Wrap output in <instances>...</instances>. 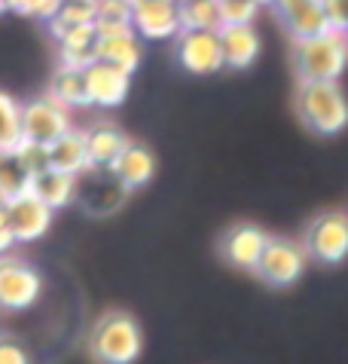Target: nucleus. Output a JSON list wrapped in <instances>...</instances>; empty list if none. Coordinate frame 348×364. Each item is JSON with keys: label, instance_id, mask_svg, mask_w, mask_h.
Wrapping results in <instances>:
<instances>
[{"label": "nucleus", "instance_id": "f257e3e1", "mask_svg": "<svg viewBox=\"0 0 348 364\" xmlns=\"http://www.w3.org/2000/svg\"><path fill=\"white\" fill-rule=\"evenodd\" d=\"M86 346L98 364H135L144 352V333L129 312H104L92 325Z\"/></svg>", "mask_w": 348, "mask_h": 364}, {"label": "nucleus", "instance_id": "f03ea898", "mask_svg": "<svg viewBox=\"0 0 348 364\" xmlns=\"http://www.w3.org/2000/svg\"><path fill=\"white\" fill-rule=\"evenodd\" d=\"M348 58V40L339 31L293 40V70L300 83H339Z\"/></svg>", "mask_w": 348, "mask_h": 364}, {"label": "nucleus", "instance_id": "7ed1b4c3", "mask_svg": "<svg viewBox=\"0 0 348 364\" xmlns=\"http://www.w3.org/2000/svg\"><path fill=\"white\" fill-rule=\"evenodd\" d=\"M296 110L315 135H339L348 123V105L339 83H300Z\"/></svg>", "mask_w": 348, "mask_h": 364}, {"label": "nucleus", "instance_id": "20e7f679", "mask_svg": "<svg viewBox=\"0 0 348 364\" xmlns=\"http://www.w3.org/2000/svg\"><path fill=\"white\" fill-rule=\"evenodd\" d=\"M18 119H22V138L37 141V144H46V147L74 129V114L49 95H40L18 105Z\"/></svg>", "mask_w": 348, "mask_h": 364}, {"label": "nucleus", "instance_id": "39448f33", "mask_svg": "<svg viewBox=\"0 0 348 364\" xmlns=\"http://www.w3.org/2000/svg\"><path fill=\"white\" fill-rule=\"evenodd\" d=\"M303 255L318 260V264H342L348 251V220L342 211H330V215H318L303 232Z\"/></svg>", "mask_w": 348, "mask_h": 364}, {"label": "nucleus", "instance_id": "423d86ee", "mask_svg": "<svg viewBox=\"0 0 348 364\" xmlns=\"http://www.w3.org/2000/svg\"><path fill=\"white\" fill-rule=\"evenodd\" d=\"M43 294V276L18 257H0V312L31 309Z\"/></svg>", "mask_w": 348, "mask_h": 364}, {"label": "nucleus", "instance_id": "0eeeda50", "mask_svg": "<svg viewBox=\"0 0 348 364\" xmlns=\"http://www.w3.org/2000/svg\"><path fill=\"white\" fill-rule=\"evenodd\" d=\"M303 269H305L303 248L290 239H272V236L266 242L257 267H254V272L272 288H290L293 282H300Z\"/></svg>", "mask_w": 348, "mask_h": 364}, {"label": "nucleus", "instance_id": "6e6552de", "mask_svg": "<svg viewBox=\"0 0 348 364\" xmlns=\"http://www.w3.org/2000/svg\"><path fill=\"white\" fill-rule=\"evenodd\" d=\"M131 31L138 40H174L178 0H131Z\"/></svg>", "mask_w": 348, "mask_h": 364}, {"label": "nucleus", "instance_id": "1a4fd4ad", "mask_svg": "<svg viewBox=\"0 0 348 364\" xmlns=\"http://www.w3.org/2000/svg\"><path fill=\"white\" fill-rule=\"evenodd\" d=\"M4 211H6V224H9V232H13L16 242L43 239L49 227H53V215H55V211H49L40 199L31 196L28 190L13 199H6Z\"/></svg>", "mask_w": 348, "mask_h": 364}, {"label": "nucleus", "instance_id": "9d476101", "mask_svg": "<svg viewBox=\"0 0 348 364\" xmlns=\"http://www.w3.org/2000/svg\"><path fill=\"white\" fill-rule=\"evenodd\" d=\"M178 46V62L190 74H217L223 70V53L217 31H178L174 37Z\"/></svg>", "mask_w": 348, "mask_h": 364}, {"label": "nucleus", "instance_id": "9b49d317", "mask_svg": "<svg viewBox=\"0 0 348 364\" xmlns=\"http://www.w3.org/2000/svg\"><path fill=\"white\" fill-rule=\"evenodd\" d=\"M83 83H86V98H89V107H98V110H114L119 107L122 101L129 98V86H131V77L116 70L114 65H104V62H95L83 70Z\"/></svg>", "mask_w": 348, "mask_h": 364}, {"label": "nucleus", "instance_id": "f8f14e48", "mask_svg": "<svg viewBox=\"0 0 348 364\" xmlns=\"http://www.w3.org/2000/svg\"><path fill=\"white\" fill-rule=\"evenodd\" d=\"M272 6H275L278 22L284 25V31L293 40L318 37L324 31H330L324 9H321V0H272Z\"/></svg>", "mask_w": 348, "mask_h": 364}, {"label": "nucleus", "instance_id": "ddd939ff", "mask_svg": "<svg viewBox=\"0 0 348 364\" xmlns=\"http://www.w3.org/2000/svg\"><path fill=\"white\" fill-rule=\"evenodd\" d=\"M83 141H86L89 168H110L116 163V156L129 147V135L114 119H98V123L83 129Z\"/></svg>", "mask_w": 348, "mask_h": 364}, {"label": "nucleus", "instance_id": "4468645a", "mask_svg": "<svg viewBox=\"0 0 348 364\" xmlns=\"http://www.w3.org/2000/svg\"><path fill=\"white\" fill-rule=\"evenodd\" d=\"M266 242H269V232L257 224H235L227 236H223V257H227V264L239 267V269H251L257 267V260L263 255Z\"/></svg>", "mask_w": 348, "mask_h": 364}, {"label": "nucleus", "instance_id": "2eb2a0df", "mask_svg": "<svg viewBox=\"0 0 348 364\" xmlns=\"http://www.w3.org/2000/svg\"><path fill=\"white\" fill-rule=\"evenodd\" d=\"M223 68L244 70L260 58V34L254 25H223L217 28Z\"/></svg>", "mask_w": 348, "mask_h": 364}, {"label": "nucleus", "instance_id": "dca6fc26", "mask_svg": "<svg viewBox=\"0 0 348 364\" xmlns=\"http://www.w3.org/2000/svg\"><path fill=\"white\" fill-rule=\"evenodd\" d=\"M58 46V68H74V70H86L89 65L98 62V34L95 25H77L55 37Z\"/></svg>", "mask_w": 348, "mask_h": 364}, {"label": "nucleus", "instance_id": "f3484780", "mask_svg": "<svg viewBox=\"0 0 348 364\" xmlns=\"http://www.w3.org/2000/svg\"><path fill=\"white\" fill-rule=\"evenodd\" d=\"M28 193L43 202L49 211L67 208L77 199V175H67V171H58V168H43L37 175H31Z\"/></svg>", "mask_w": 348, "mask_h": 364}, {"label": "nucleus", "instance_id": "a211bd4d", "mask_svg": "<svg viewBox=\"0 0 348 364\" xmlns=\"http://www.w3.org/2000/svg\"><path fill=\"white\" fill-rule=\"evenodd\" d=\"M110 171H114V178L131 193V190L147 187L153 181V175H156V156H153V150H147L144 144H131L129 141V147L116 156V163L110 166Z\"/></svg>", "mask_w": 348, "mask_h": 364}, {"label": "nucleus", "instance_id": "6ab92c4d", "mask_svg": "<svg viewBox=\"0 0 348 364\" xmlns=\"http://www.w3.org/2000/svg\"><path fill=\"white\" fill-rule=\"evenodd\" d=\"M141 58H144V49H141V40L131 34H119V37H98V62L114 65L122 74H135L141 68Z\"/></svg>", "mask_w": 348, "mask_h": 364}, {"label": "nucleus", "instance_id": "aec40b11", "mask_svg": "<svg viewBox=\"0 0 348 364\" xmlns=\"http://www.w3.org/2000/svg\"><path fill=\"white\" fill-rule=\"evenodd\" d=\"M49 168L67 171V175H83L89 168L86 159V141H83V129H70L61 138H55L49 144Z\"/></svg>", "mask_w": 348, "mask_h": 364}, {"label": "nucleus", "instance_id": "412c9836", "mask_svg": "<svg viewBox=\"0 0 348 364\" xmlns=\"http://www.w3.org/2000/svg\"><path fill=\"white\" fill-rule=\"evenodd\" d=\"M49 98H55L58 105H65L67 110L74 107H89L86 98V83H83V70L74 68H58L53 80H49Z\"/></svg>", "mask_w": 348, "mask_h": 364}, {"label": "nucleus", "instance_id": "4be33fe9", "mask_svg": "<svg viewBox=\"0 0 348 364\" xmlns=\"http://www.w3.org/2000/svg\"><path fill=\"white\" fill-rule=\"evenodd\" d=\"M178 25L180 31H217V0H178Z\"/></svg>", "mask_w": 348, "mask_h": 364}, {"label": "nucleus", "instance_id": "5701e85b", "mask_svg": "<svg viewBox=\"0 0 348 364\" xmlns=\"http://www.w3.org/2000/svg\"><path fill=\"white\" fill-rule=\"evenodd\" d=\"M92 22H95V4H86V0H65L58 13L46 22V28L53 37H61L65 31H70V28L92 25Z\"/></svg>", "mask_w": 348, "mask_h": 364}, {"label": "nucleus", "instance_id": "b1692460", "mask_svg": "<svg viewBox=\"0 0 348 364\" xmlns=\"http://www.w3.org/2000/svg\"><path fill=\"white\" fill-rule=\"evenodd\" d=\"M28 175L25 168L18 166V159L13 150H0V199H13L18 193H25L28 190Z\"/></svg>", "mask_w": 348, "mask_h": 364}, {"label": "nucleus", "instance_id": "393cba45", "mask_svg": "<svg viewBox=\"0 0 348 364\" xmlns=\"http://www.w3.org/2000/svg\"><path fill=\"white\" fill-rule=\"evenodd\" d=\"M22 141V119H18V101L0 89V150H13Z\"/></svg>", "mask_w": 348, "mask_h": 364}, {"label": "nucleus", "instance_id": "a878e982", "mask_svg": "<svg viewBox=\"0 0 348 364\" xmlns=\"http://www.w3.org/2000/svg\"><path fill=\"white\" fill-rule=\"evenodd\" d=\"M13 154L18 159V166L25 168V175H37V171L49 168V147L46 144H37V141H18V144L13 147Z\"/></svg>", "mask_w": 348, "mask_h": 364}, {"label": "nucleus", "instance_id": "bb28decb", "mask_svg": "<svg viewBox=\"0 0 348 364\" xmlns=\"http://www.w3.org/2000/svg\"><path fill=\"white\" fill-rule=\"evenodd\" d=\"M220 9V28L223 25H254L260 13L257 0H217Z\"/></svg>", "mask_w": 348, "mask_h": 364}, {"label": "nucleus", "instance_id": "cd10ccee", "mask_svg": "<svg viewBox=\"0 0 348 364\" xmlns=\"http://www.w3.org/2000/svg\"><path fill=\"white\" fill-rule=\"evenodd\" d=\"M95 22L131 25V0H95Z\"/></svg>", "mask_w": 348, "mask_h": 364}, {"label": "nucleus", "instance_id": "c85d7f7f", "mask_svg": "<svg viewBox=\"0 0 348 364\" xmlns=\"http://www.w3.org/2000/svg\"><path fill=\"white\" fill-rule=\"evenodd\" d=\"M321 9L330 31H339V34L348 31V0H321Z\"/></svg>", "mask_w": 348, "mask_h": 364}, {"label": "nucleus", "instance_id": "c756f323", "mask_svg": "<svg viewBox=\"0 0 348 364\" xmlns=\"http://www.w3.org/2000/svg\"><path fill=\"white\" fill-rule=\"evenodd\" d=\"M0 364H31V358L18 340L0 337Z\"/></svg>", "mask_w": 348, "mask_h": 364}, {"label": "nucleus", "instance_id": "7c9ffc66", "mask_svg": "<svg viewBox=\"0 0 348 364\" xmlns=\"http://www.w3.org/2000/svg\"><path fill=\"white\" fill-rule=\"evenodd\" d=\"M65 0H31V6H28V16L31 18H37V22H49Z\"/></svg>", "mask_w": 348, "mask_h": 364}, {"label": "nucleus", "instance_id": "2f4dec72", "mask_svg": "<svg viewBox=\"0 0 348 364\" xmlns=\"http://www.w3.org/2000/svg\"><path fill=\"white\" fill-rule=\"evenodd\" d=\"M16 245V239H13V232H9V224H6V211L4 205H0V257L6 255L9 248Z\"/></svg>", "mask_w": 348, "mask_h": 364}, {"label": "nucleus", "instance_id": "473e14b6", "mask_svg": "<svg viewBox=\"0 0 348 364\" xmlns=\"http://www.w3.org/2000/svg\"><path fill=\"white\" fill-rule=\"evenodd\" d=\"M28 6H31V0H6V9H13L18 16H28Z\"/></svg>", "mask_w": 348, "mask_h": 364}, {"label": "nucleus", "instance_id": "72a5a7b5", "mask_svg": "<svg viewBox=\"0 0 348 364\" xmlns=\"http://www.w3.org/2000/svg\"><path fill=\"white\" fill-rule=\"evenodd\" d=\"M257 4H260V6H272V0H257Z\"/></svg>", "mask_w": 348, "mask_h": 364}, {"label": "nucleus", "instance_id": "f704fd0d", "mask_svg": "<svg viewBox=\"0 0 348 364\" xmlns=\"http://www.w3.org/2000/svg\"><path fill=\"white\" fill-rule=\"evenodd\" d=\"M0 13H6V0H0Z\"/></svg>", "mask_w": 348, "mask_h": 364}, {"label": "nucleus", "instance_id": "c9c22d12", "mask_svg": "<svg viewBox=\"0 0 348 364\" xmlns=\"http://www.w3.org/2000/svg\"><path fill=\"white\" fill-rule=\"evenodd\" d=\"M86 4H95V0H86Z\"/></svg>", "mask_w": 348, "mask_h": 364}]
</instances>
